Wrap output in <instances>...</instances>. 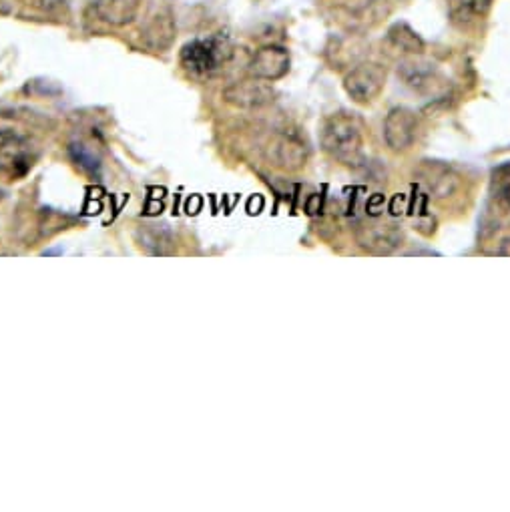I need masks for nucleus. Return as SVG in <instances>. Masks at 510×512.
<instances>
[{
    "label": "nucleus",
    "mask_w": 510,
    "mask_h": 512,
    "mask_svg": "<svg viewBox=\"0 0 510 512\" xmlns=\"http://www.w3.org/2000/svg\"><path fill=\"white\" fill-rule=\"evenodd\" d=\"M320 143L324 151L350 167L362 163V149H364V133L362 123L348 113H336L328 117L322 125Z\"/></svg>",
    "instance_id": "obj_1"
},
{
    "label": "nucleus",
    "mask_w": 510,
    "mask_h": 512,
    "mask_svg": "<svg viewBox=\"0 0 510 512\" xmlns=\"http://www.w3.org/2000/svg\"><path fill=\"white\" fill-rule=\"evenodd\" d=\"M231 41L225 35H211L205 39H193L183 45L179 53L181 67L195 79L215 75L233 55Z\"/></svg>",
    "instance_id": "obj_2"
},
{
    "label": "nucleus",
    "mask_w": 510,
    "mask_h": 512,
    "mask_svg": "<svg viewBox=\"0 0 510 512\" xmlns=\"http://www.w3.org/2000/svg\"><path fill=\"white\" fill-rule=\"evenodd\" d=\"M37 161L31 141L11 129L0 131V177L17 181L25 177Z\"/></svg>",
    "instance_id": "obj_3"
},
{
    "label": "nucleus",
    "mask_w": 510,
    "mask_h": 512,
    "mask_svg": "<svg viewBox=\"0 0 510 512\" xmlns=\"http://www.w3.org/2000/svg\"><path fill=\"white\" fill-rule=\"evenodd\" d=\"M264 157L276 169L300 171L308 161V145L296 131L282 129L276 131L266 143Z\"/></svg>",
    "instance_id": "obj_4"
},
{
    "label": "nucleus",
    "mask_w": 510,
    "mask_h": 512,
    "mask_svg": "<svg viewBox=\"0 0 510 512\" xmlns=\"http://www.w3.org/2000/svg\"><path fill=\"white\" fill-rule=\"evenodd\" d=\"M386 85V69L378 63H362L344 77V89L354 103H372Z\"/></svg>",
    "instance_id": "obj_5"
},
{
    "label": "nucleus",
    "mask_w": 510,
    "mask_h": 512,
    "mask_svg": "<svg viewBox=\"0 0 510 512\" xmlns=\"http://www.w3.org/2000/svg\"><path fill=\"white\" fill-rule=\"evenodd\" d=\"M221 97L225 103L237 109H262L276 101V89L270 85V81L247 77L225 87Z\"/></svg>",
    "instance_id": "obj_6"
},
{
    "label": "nucleus",
    "mask_w": 510,
    "mask_h": 512,
    "mask_svg": "<svg viewBox=\"0 0 510 512\" xmlns=\"http://www.w3.org/2000/svg\"><path fill=\"white\" fill-rule=\"evenodd\" d=\"M356 241L370 253L388 255L402 245V231L392 221L368 219L356 227Z\"/></svg>",
    "instance_id": "obj_7"
},
{
    "label": "nucleus",
    "mask_w": 510,
    "mask_h": 512,
    "mask_svg": "<svg viewBox=\"0 0 510 512\" xmlns=\"http://www.w3.org/2000/svg\"><path fill=\"white\" fill-rule=\"evenodd\" d=\"M143 45L151 51H163L171 47L175 39V17L167 3H153L145 15L141 27Z\"/></svg>",
    "instance_id": "obj_8"
},
{
    "label": "nucleus",
    "mask_w": 510,
    "mask_h": 512,
    "mask_svg": "<svg viewBox=\"0 0 510 512\" xmlns=\"http://www.w3.org/2000/svg\"><path fill=\"white\" fill-rule=\"evenodd\" d=\"M416 175L420 177L424 187L430 191V195L438 201L456 197V193L462 187V177L450 165H444L438 161H424L418 167Z\"/></svg>",
    "instance_id": "obj_9"
},
{
    "label": "nucleus",
    "mask_w": 510,
    "mask_h": 512,
    "mask_svg": "<svg viewBox=\"0 0 510 512\" xmlns=\"http://www.w3.org/2000/svg\"><path fill=\"white\" fill-rule=\"evenodd\" d=\"M418 131V119L416 113L406 107H396L386 115L384 121V141L392 151H406Z\"/></svg>",
    "instance_id": "obj_10"
},
{
    "label": "nucleus",
    "mask_w": 510,
    "mask_h": 512,
    "mask_svg": "<svg viewBox=\"0 0 510 512\" xmlns=\"http://www.w3.org/2000/svg\"><path fill=\"white\" fill-rule=\"evenodd\" d=\"M290 71V53L280 45L262 47L249 61V75L264 81H278Z\"/></svg>",
    "instance_id": "obj_11"
},
{
    "label": "nucleus",
    "mask_w": 510,
    "mask_h": 512,
    "mask_svg": "<svg viewBox=\"0 0 510 512\" xmlns=\"http://www.w3.org/2000/svg\"><path fill=\"white\" fill-rule=\"evenodd\" d=\"M143 0H93L91 13L109 27H127L139 17Z\"/></svg>",
    "instance_id": "obj_12"
},
{
    "label": "nucleus",
    "mask_w": 510,
    "mask_h": 512,
    "mask_svg": "<svg viewBox=\"0 0 510 512\" xmlns=\"http://www.w3.org/2000/svg\"><path fill=\"white\" fill-rule=\"evenodd\" d=\"M398 75L410 89L422 93L432 87L436 79V67L430 61H424L420 55H408V59L398 65Z\"/></svg>",
    "instance_id": "obj_13"
},
{
    "label": "nucleus",
    "mask_w": 510,
    "mask_h": 512,
    "mask_svg": "<svg viewBox=\"0 0 510 512\" xmlns=\"http://www.w3.org/2000/svg\"><path fill=\"white\" fill-rule=\"evenodd\" d=\"M388 41L406 55H422L424 53V41L422 37L406 23H396L388 31Z\"/></svg>",
    "instance_id": "obj_14"
},
{
    "label": "nucleus",
    "mask_w": 510,
    "mask_h": 512,
    "mask_svg": "<svg viewBox=\"0 0 510 512\" xmlns=\"http://www.w3.org/2000/svg\"><path fill=\"white\" fill-rule=\"evenodd\" d=\"M448 15L452 25L468 27L476 17V0H448Z\"/></svg>",
    "instance_id": "obj_15"
},
{
    "label": "nucleus",
    "mask_w": 510,
    "mask_h": 512,
    "mask_svg": "<svg viewBox=\"0 0 510 512\" xmlns=\"http://www.w3.org/2000/svg\"><path fill=\"white\" fill-rule=\"evenodd\" d=\"M25 3L47 15H61L69 9V0H25Z\"/></svg>",
    "instance_id": "obj_16"
},
{
    "label": "nucleus",
    "mask_w": 510,
    "mask_h": 512,
    "mask_svg": "<svg viewBox=\"0 0 510 512\" xmlns=\"http://www.w3.org/2000/svg\"><path fill=\"white\" fill-rule=\"evenodd\" d=\"M71 153H73V159L77 161V165H81L85 171L95 173L99 169V159L93 153H89V149L85 145H73Z\"/></svg>",
    "instance_id": "obj_17"
}]
</instances>
